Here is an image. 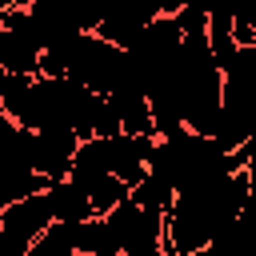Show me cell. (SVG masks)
I'll list each match as a JSON object with an SVG mask.
<instances>
[{
    "label": "cell",
    "instance_id": "obj_13",
    "mask_svg": "<svg viewBox=\"0 0 256 256\" xmlns=\"http://www.w3.org/2000/svg\"><path fill=\"white\" fill-rule=\"evenodd\" d=\"M188 256H224V252H220V248H216V244H204V248H192V252H188Z\"/></svg>",
    "mask_w": 256,
    "mask_h": 256
},
{
    "label": "cell",
    "instance_id": "obj_11",
    "mask_svg": "<svg viewBox=\"0 0 256 256\" xmlns=\"http://www.w3.org/2000/svg\"><path fill=\"white\" fill-rule=\"evenodd\" d=\"M128 196H132V204H140V208L168 212V208H172V200H176V188H172L164 176H152V172H148V176H144V180H140Z\"/></svg>",
    "mask_w": 256,
    "mask_h": 256
},
{
    "label": "cell",
    "instance_id": "obj_4",
    "mask_svg": "<svg viewBox=\"0 0 256 256\" xmlns=\"http://www.w3.org/2000/svg\"><path fill=\"white\" fill-rule=\"evenodd\" d=\"M156 148V136H128V132H116L112 136V164L108 172L132 192L144 176H148V156Z\"/></svg>",
    "mask_w": 256,
    "mask_h": 256
},
{
    "label": "cell",
    "instance_id": "obj_8",
    "mask_svg": "<svg viewBox=\"0 0 256 256\" xmlns=\"http://www.w3.org/2000/svg\"><path fill=\"white\" fill-rule=\"evenodd\" d=\"M44 200H48V208H52V220H88L92 216V204H88V196H84V188L76 184V180H48V188H44Z\"/></svg>",
    "mask_w": 256,
    "mask_h": 256
},
{
    "label": "cell",
    "instance_id": "obj_2",
    "mask_svg": "<svg viewBox=\"0 0 256 256\" xmlns=\"http://www.w3.org/2000/svg\"><path fill=\"white\" fill-rule=\"evenodd\" d=\"M76 148H80V136L68 124H44V128H36L32 144H28L32 172H40L44 180H64L68 168H72Z\"/></svg>",
    "mask_w": 256,
    "mask_h": 256
},
{
    "label": "cell",
    "instance_id": "obj_14",
    "mask_svg": "<svg viewBox=\"0 0 256 256\" xmlns=\"http://www.w3.org/2000/svg\"><path fill=\"white\" fill-rule=\"evenodd\" d=\"M64 256H84V252H76V248H72V252H64Z\"/></svg>",
    "mask_w": 256,
    "mask_h": 256
},
{
    "label": "cell",
    "instance_id": "obj_1",
    "mask_svg": "<svg viewBox=\"0 0 256 256\" xmlns=\"http://www.w3.org/2000/svg\"><path fill=\"white\" fill-rule=\"evenodd\" d=\"M52 224V208L44 192H32L24 200L4 204L0 212V256H28L32 240Z\"/></svg>",
    "mask_w": 256,
    "mask_h": 256
},
{
    "label": "cell",
    "instance_id": "obj_5",
    "mask_svg": "<svg viewBox=\"0 0 256 256\" xmlns=\"http://www.w3.org/2000/svg\"><path fill=\"white\" fill-rule=\"evenodd\" d=\"M144 24H148V16H144L132 0H120L112 12H104V20L96 24V36L108 40L112 48H124V52H128V48H136Z\"/></svg>",
    "mask_w": 256,
    "mask_h": 256
},
{
    "label": "cell",
    "instance_id": "obj_7",
    "mask_svg": "<svg viewBox=\"0 0 256 256\" xmlns=\"http://www.w3.org/2000/svg\"><path fill=\"white\" fill-rule=\"evenodd\" d=\"M72 248L84 256H120V236L112 232L108 216H88V220H76Z\"/></svg>",
    "mask_w": 256,
    "mask_h": 256
},
{
    "label": "cell",
    "instance_id": "obj_9",
    "mask_svg": "<svg viewBox=\"0 0 256 256\" xmlns=\"http://www.w3.org/2000/svg\"><path fill=\"white\" fill-rule=\"evenodd\" d=\"M108 164H112V136H108V140H100V136L80 140V148H76V156H72V168H68V180L100 176V172H108Z\"/></svg>",
    "mask_w": 256,
    "mask_h": 256
},
{
    "label": "cell",
    "instance_id": "obj_12",
    "mask_svg": "<svg viewBox=\"0 0 256 256\" xmlns=\"http://www.w3.org/2000/svg\"><path fill=\"white\" fill-rule=\"evenodd\" d=\"M72 220H52L36 240H32V248H28V256H64V252H72Z\"/></svg>",
    "mask_w": 256,
    "mask_h": 256
},
{
    "label": "cell",
    "instance_id": "obj_10",
    "mask_svg": "<svg viewBox=\"0 0 256 256\" xmlns=\"http://www.w3.org/2000/svg\"><path fill=\"white\" fill-rule=\"evenodd\" d=\"M92 204V216H108L120 200H128V188L112 176V172H100V176H88V180H76Z\"/></svg>",
    "mask_w": 256,
    "mask_h": 256
},
{
    "label": "cell",
    "instance_id": "obj_3",
    "mask_svg": "<svg viewBox=\"0 0 256 256\" xmlns=\"http://www.w3.org/2000/svg\"><path fill=\"white\" fill-rule=\"evenodd\" d=\"M24 16H28V28L36 36L40 52L44 48H64L72 36H80V28L72 24V16H68V8L60 0H28Z\"/></svg>",
    "mask_w": 256,
    "mask_h": 256
},
{
    "label": "cell",
    "instance_id": "obj_6",
    "mask_svg": "<svg viewBox=\"0 0 256 256\" xmlns=\"http://www.w3.org/2000/svg\"><path fill=\"white\" fill-rule=\"evenodd\" d=\"M104 100H108V108L116 112L120 132H128V136H156V132H152V108H148V96H144V92L112 88V92H104Z\"/></svg>",
    "mask_w": 256,
    "mask_h": 256
}]
</instances>
